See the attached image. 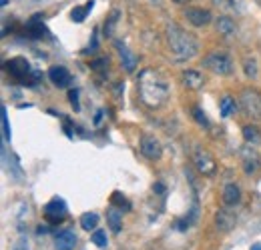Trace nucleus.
Returning <instances> with one entry per match:
<instances>
[{
	"label": "nucleus",
	"mask_w": 261,
	"mask_h": 250,
	"mask_svg": "<svg viewBox=\"0 0 261 250\" xmlns=\"http://www.w3.org/2000/svg\"><path fill=\"white\" fill-rule=\"evenodd\" d=\"M255 2H257V4H259V6H261V0H255Z\"/></svg>",
	"instance_id": "f704fd0d"
},
{
	"label": "nucleus",
	"mask_w": 261,
	"mask_h": 250,
	"mask_svg": "<svg viewBox=\"0 0 261 250\" xmlns=\"http://www.w3.org/2000/svg\"><path fill=\"white\" fill-rule=\"evenodd\" d=\"M153 2H155V4H159V2H161V0H153Z\"/></svg>",
	"instance_id": "72a5a7b5"
},
{
	"label": "nucleus",
	"mask_w": 261,
	"mask_h": 250,
	"mask_svg": "<svg viewBox=\"0 0 261 250\" xmlns=\"http://www.w3.org/2000/svg\"><path fill=\"white\" fill-rule=\"evenodd\" d=\"M191 112H193V118L197 120V124L199 126H203V128H209V126H211L209 124V118L205 116V112H203L199 106H193V110H191Z\"/></svg>",
	"instance_id": "a878e982"
},
{
	"label": "nucleus",
	"mask_w": 261,
	"mask_h": 250,
	"mask_svg": "<svg viewBox=\"0 0 261 250\" xmlns=\"http://www.w3.org/2000/svg\"><path fill=\"white\" fill-rule=\"evenodd\" d=\"M119 18H121V10H119V8L111 10V14H109V18H107V22H105V36H107V38L113 36L115 26L119 24Z\"/></svg>",
	"instance_id": "a211bd4d"
},
{
	"label": "nucleus",
	"mask_w": 261,
	"mask_h": 250,
	"mask_svg": "<svg viewBox=\"0 0 261 250\" xmlns=\"http://www.w3.org/2000/svg\"><path fill=\"white\" fill-rule=\"evenodd\" d=\"M91 242H95V246H98V248H107V244H109L107 232L105 230H95L93 236H91Z\"/></svg>",
	"instance_id": "b1692460"
},
{
	"label": "nucleus",
	"mask_w": 261,
	"mask_h": 250,
	"mask_svg": "<svg viewBox=\"0 0 261 250\" xmlns=\"http://www.w3.org/2000/svg\"><path fill=\"white\" fill-rule=\"evenodd\" d=\"M165 40H167V48L173 54L175 60H189L193 58L199 50V42L191 32L183 30L177 24H169L165 30Z\"/></svg>",
	"instance_id": "f03ea898"
},
{
	"label": "nucleus",
	"mask_w": 261,
	"mask_h": 250,
	"mask_svg": "<svg viewBox=\"0 0 261 250\" xmlns=\"http://www.w3.org/2000/svg\"><path fill=\"white\" fill-rule=\"evenodd\" d=\"M76 246V234L72 230H61L55 238V248L57 250H74Z\"/></svg>",
	"instance_id": "4468645a"
},
{
	"label": "nucleus",
	"mask_w": 261,
	"mask_h": 250,
	"mask_svg": "<svg viewBox=\"0 0 261 250\" xmlns=\"http://www.w3.org/2000/svg\"><path fill=\"white\" fill-rule=\"evenodd\" d=\"M107 222H109V226H111L113 232H121V228H123V216H121V212L117 208L107 210Z\"/></svg>",
	"instance_id": "f3484780"
},
{
	"label": "nucleus",
	"mask_w": 261,
	"mask_h": 250,
	"mask_svg": "<svg viewBox=\"0 0 261 250\" xmlns=\"http://www.w3.org/2000/svg\"><path fill=\"white\" fill-rule=\"evenodd\" d=\"M115 46H117V50H119V56H121V64H123V68H125L127 72H133V70L137 68V64H139L137 56L130 52V50L125 46V44H123V42H117Z\"/></svg>",
	"instance_id": "2eb2a0df"
},
{
	"label": "nucleus",
	"mask_w": 261,
	"mask_h": 250,
	"mask_svg": "<svg viewBox=\"0 0 261 250\" xmlns=\"http://www.w3.org/2000/svg\"><path fill=\"white\" fill-rule=\"evenodd\" d=\"M139 150L141 154L149 160H159L163 157V146L159 142V138H155L153 134H143L141 142H139Z\"/></svg>",
	"instance_id": "423d86ee"
},
{
	"label": "nucleus",
	"mask_w": 261,
	"mask_h": 250,
	"mask_svg": "<svg viewBox=\"0 0 261 250\" xmlns=\"http://www.w3.org/2000/svg\"><path fill=\"white\" fill-rule=\"evenodd\" d=\"M6 68H8V72H10L14 78H18V80H27V76L33 72L31 63H29L27 58H20V56L8 60V63H6Z\"/></svg>",
	"instance_id": "1a4fd4ad"
},
{
	"label": "nucleus",
	"mask_w": 261,
	"mask_h": 250,
	"mask_svg": "<svg viewBox=\"0 0 261 250\" xmlns=\"http://www.w3.org/2000/svg\"><path fill=\"white\" fill-rule=\"evenodd\" d=\"M257 168H259V158L257 157L245 158V162H243V170H245V174H255Z\"/></svg>",
	"instance_id": "393cba45"
},
{
	"label": "nucleus",
	"mask_w": 261,
	"mask_h": 250,
	"mask_svg": "<svg viewBox=\"0 0 261 250\" xmlns=\"http://www.w3.org/2000/svg\"><path fill=\"white\" fill-rule=\"evenodd\" d=\"M68 214V208H66L65 200L63 198H53L46 206H44V216L50 224H59L63 222Z\"/></svg>",
	"instance_id": "0eeeda50"
},
{
	"label": "nucleus",
	"mask_w": 261,
	"mask_h": 250,
	"mask_svg": "<svg viewBox=\"0 0 261 250\" xmlns=\"http://www.w3.org/2000/svg\"><path fill=\"white\" fill-rule=\"evenodd\" d=\"M48 78H50V82L55 84V86H59V88H65L68 86V82H70V72H68V68L66 66H53L50 70H48Z\"/></svg>",
	"instance_id": "9b49d317"
},
{
	"label": "nucleus",
	"mask_w": 261,
	"mask_h": 250,
	"mask_svg": "<svg viewBox=\"0 0 261 250\" xmlns=\"http://www.w3.org/2000/svg\"><path fill=\"white\" fill-rule=\"evenodd\" d=\"M107 66H109V58H97V60H93V64H91L93 70H105Z\"/></svg>",
	"instance_id": "cd10ccee"
},
{
	"label": "nucleus",
	"mask_w": 261,
	"mask_h": 250,
	"mask_svg": "<svg viewBox=\"0 0 261 250\" xmlns=\"http://www.w3.org/2000/svg\"><path fill=\"white\" fill-rule=\"evenodd\" d=\"M137 88H139L141 100L149 108H161L169 98V84H167L165 76L161 72L153 70V68H147V70L141 72Z\"/></svg>",
	"instance_id": "f257e3e1"
},
{
	"label": "nucleus",
	"mask_w": 261,
	"mask_h": 250,
	"mask_svg": "<svg viewBox=\"0 0 261 250\" xmlns=\"http://www.w3.org/2000/svg\"><path fill=\"white\" fill-rule=\"evenodd\" d=\"M2 134H4V140L8 142L10 140V126H8V116H6V108H2Z\"/></svg>",
	"instance_id": "bb28decb"
},
{
	"label": "nucleus",
	"mask_w": 261,
	"mask_h": 250,
	"mask_svg": "<svg viewBox=\"0 0 261 250\" xmlns=\"http://www.w3.org/2000/svg\"><path fill=\"white\" fill-rule=\"evenodd\" d=\"M185 18H187L193 26H197V28H203V26H207V24L213 20V16H211L209 10L197 8V6H189V8L185 10Z\"/></svg>",
	"instance_id": "6e6552de"
},
{
	"label": "nucleus",
	"mask_w": 261,
	"mask_h": 250,
	"mask_svg": "<svg viewBox=\"0 0 261 250\" xmlns=\"http://www.w3.org/2000/svg\"><path fill=\"white\" fill-rule=\"evenodd\" d=\"M113 204H119L121 208H123V206L129 208V202L125 200V196H121V192H115V194H113Z\"/></svg>",
	"instance_id": "c85d7f7f"
},
{
	"label": "nucleus",
	"mask_w": 261,
	"mask_h": 250,
	"mask_svg": "<svg viewBox=\"0 0 261 250\" xmlns=\"http://www.w3.org/2000/svg\"><path fill=\"white\" fill-rule=\"evenodd\" d=\"M81 226L85 230H95L98 226V214H95V212H85L81 216Z\"/></svg>",
	"instance_id": "412c9836"
},
{
	"label": "nucleus",
	"mask_w": 261,
	"mask_h": 250,
	"mask_svg": "<svg viewBox=\"0 0 261 250\" xmlns=\"http://www.w3.org/2000/svg\"><path fill=\"white\" fill-rule=\"evenodd\" d=\"M181 82H183V86L185 88H189V90H199L203 84H205V78H203V74L199 72V70H183L181 72Z\"/></svg>",
	"instance_id": "9d476101"
},
{
	"label": "nucleus",
	"mask_w": 261,
	"mask_h": 250,
	"mask_svg": "<svg viewBox=\"0 0 261 250\" xmlns=\"http://www.w3.org/2000/svg\"><path fill=\"white\" fill-rule=\"evenodd\" d=\"M191 160H193L195 168L199 170V174H203V176H211L215 172V168H217V162H215L213 154L209 150H205L203 146H199V144L193 146Z\"/></svg>",
	"instance_id": "20e7f679"
},
{
	"label": "nucleus",
	"mask_w": 261,
	"mask_h": 250,
	"mask_svg": "<svg viewBox=\"0 0 261 250\" xmlns=\"http://www.w3.org/2000/svg\"><path fill=\"white\" fill-rule=\"evenodd\" d=\"M173 2H175V4H187L189 0H173Z\"/></svg>",
	"instance_id": "7c9ffc66"
},
{
	"label": "nucleus",
	"mask_w": 261,
	"mask_h": 250,
	"mask_svg": "<svg viewBox=\"0 0 261 250\" xmlns=\"http://www.w3.org/2000/svg\"><path fill=\"white\" fill-rule=\"evenodd\" d=\"M235 214L227 210V208H219L217 214H215V224H217V230L221 232H229L233 226H235Z\"/></svg>",
	"instance_id": "ddd939ff"
},
{
	"label": "nucleus",
	"mask_w": 261,
	"mask_h": 250,
	"mask_svg": "<svg viewBox=\"0 0 261 250\" xmlns=\"http://www.w3.org/2000/svg\"><path fill=\"white\" fill-rule=\"evenodd\" d=\"M243 138L247 140V142H251V144H257L261 140V136H259V130H257V126H253V124H247V126H243Z\"/></svg>",
	"instance_id": "4be33fe9"
},
{
	"label": "nucleus",
	"mask_w": 261,
	"mask_h": 250,
	"mask_svg": "<svg viewBox=\"0 0 261 250\" xmlns=\"http://www.w3.org/2000/svg\"><path fill=\"white\" fill-rule=\"evenodd\" d=\"M93 6H95V2L91 0L87 6H74L72 8V12H70V18L74 20V22H83L85 18H87V14L93 10Z\"/></svg>",
	"instance_id": "6ab92c4d"
},
{
	"label": "nucleus",
	"mask_w": 261,
	"mask_h": 250,
	"mask_svg": "<svg viewBox=\"0 0 261 250\" xmlns=\"http://www.w3.org/2000/svg\"><path fill=\"white\" fill-rule=\"evenodd\" d=\"M68 100H70L72 108L79 110V90H70V92H68Z\"/></svg>",
	"instance_id": "c756f323"
},
{
	"label": "nucleus",
	"mask_w": 261,
	"mask_h": 250,
	"mask_svg": "<svg viewBox=\"0 0 261 250\" xmlns=\"http://www.w3.org/2000/svg\"><path fill=\"white\" fill-rule=\"evenodd\" d=\"M223 204L225 206H235V204H239V200H241V188L237 186L235 182H229L225 184L223 188Z\"/></svg>",
	"instance_id": "dca6fc26"
},
{
	"label": "nucleus",
	"mask_w": 261,
	"mask_h": 250,
	"mask_svg": "<svg viewBox=\"0 0 261 250\" xmlns=\"http://www.w3.org/2000/svg\"><path fill=\"white\" fill-rule=\"evenodd\" d=\"M251 250H261V244H255V246H253Z\"/></svg>",
	"instance_id": "2f4dec72"
},
{
	"label": "nucleus",
	"mask_w": 261,
	"mask_h": 250,
	"mask_svg": "<svg viewBox=\"0 0 261 250\" xmlns=\"http://www.w3.org/2000/svg\"><path fill=\"white\" fill-rule=\"evenodd\" d=\"M215 30H217V34H221V36H225V38L233 36V34L237 32L235 20H233L231 16H227V14L217 16V18H215Z\"/></svg>",
	"instance_id": "f8f14e48"
},
{
	"label": "nucleus",
	"mask_w": 261,
	"mask_h": 250,
	"mask_svg": "<svg viewBox=\"0 0 261 250\" xmlns=\"http://www.w3.org/2000/svg\"><path fill=\"white\" fill-rule=\"evenodd\" d=\"M219 108H221V116H223V118H227V116H231V114L235 112V100H233L231 96H225V98H221V102H219Z\"/></svg>",
	"instance_id": "5701e85b"
},
{
	"label": "nucleus",
	"mask_w": 261,
	"mask_h": 250,
	"mask_svg": "<svg viewBox=\"0 0 261 250\" xmlns=\"http://www.w3.org/2000/svg\"><path fill=\"white\" fill-rule=\"evenodd\" d=\"M0 4H2V6H6V4H8V0H2V2H0Z\"/></svg>",
	"instance_id": "473e14b6"
},
{
	"label": "nucleus",
	"mask_w": 261,
	"mask_h": 250,
	"mask_svg": "<svg viewBox=\"0 0 261 250\" xmlns=\"http://www.w3.org/2000/svg\"><path fill=\"white\" fill-rule=\"evenodd\" d=\"M243 72H245V76L251 78V80L257 78V60H255L253 56H245V58H243Z\"/></svg>",
	"instance_id": "aec40b11"
},
{
	"label": "nucleus",
	"mask_w": 261,
	"mask_h": 250,
	"mask_svg": "<svg viewBox=\"0 0 261 250\" xmlns=\"http://www.w3.org/2000/svg\"><path fill=\"white\" fill-rule=\"evenodd\" d=\"M241 108L251 120H261V94L255 88H245L241 92Z\"/></svg>",
	"instance_id": "39448f33"
},
{
	"label": "nucleus",
	"mask_w": 261,
	"mask_h": 250,
	"mask_svg": "<svg viewBox=\"0 0 261 250\" xmlns=\"http://www.w3.org/2000/svg\"><path fill=\"white\" fill-rule=\"evenodd\" d=\"M203 66L207 70H211L213 74H219V76H229L233 72V60L229 58L225 52H211L203 58Z\"/></svg>",
	"instance_id": "7ed1b4c3"
}]
</instances>
